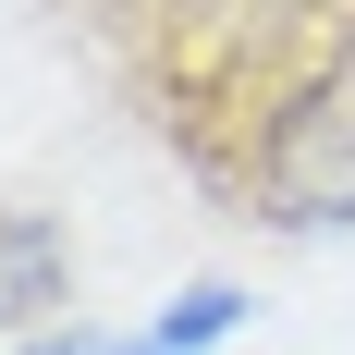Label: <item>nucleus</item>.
<instances>
[{"label":"nucleus","mask_w":355,"mask_h":355,"mask_svg":"<svg viewBox=\"0 0 355 355\" xmlns=\"http://www.w3.org/2000/svg\"><path fill=\"white\" fill-rule=\"evenodd\" d=\"M49 306H62V233L0 209V331H49Z\"/></svg>","instance_id":"f03ea898"},{"label":"nucleus","mask_w":355,"mask_h":355,"mask_svg":"<svg viewBox=\"0 0 355 355\" xmlns=\"http://www.w3.org/2000/svg\"><path fill=\"white\" fill-rule=\"evenodd\" d=\"M233 331H245V294H233V282H196V294H172V306H159V331H147V343L209 355V343H233Z\"/></svg>","instance_id":"7ed1b4c3"},{"label":"nucleus","mask_w":355,"mask_h":355,"mask_svg":"<svg viewBox=\"0 0 355 355\" xmlns=\"http://www.w3.org/2000/svg\"><path fill=\"white\" fill-rule=\"evenodd\" d=\"M110 355H172V343H110Z\"/></svg>","instance_id":"39448f33"},{"label":"nucleus","mask_w":355,"mask_h":355,"mask_svg":"<svg viewBox=\"0 0 355 355\" xmlns=\"http://www.w3.org/2000/svg\"><path fill=\"white\" fill-rule=\"evenodd\" d=\"M25 355H110L98 331H25Z\"/></svg>","instance_id":"20e7f679"},{"label":"nucleus","mask_w":355,"mask_h":355,"mask_svg":"<svg viewBox=\"0 0 355 355\" xmlns=\"http://www.w3.org/2000/svg\"><path fill=\"white\" fill-rule=\"evenodd\" d=\"M245 196H257L270 220H306V233H343V220H355V49L306 62L282 98L257 110Z\"/></svg>","instance_id":"f257e3e1"}]
</instances>
